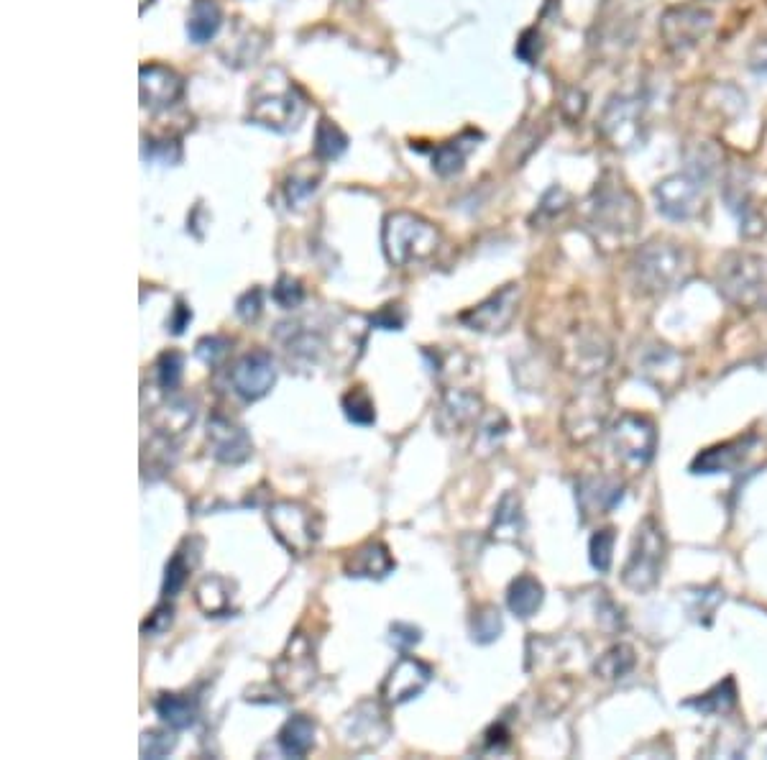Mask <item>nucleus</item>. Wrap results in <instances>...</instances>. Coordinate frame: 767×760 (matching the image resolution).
<instances>
[{
    "mask_svg": "<svg viewBox=\"0 0 767 760\" xmlns=\"http://www.w3.org/2000/svg\"><path fill=\"white\" fill-rule=\"evenodd\" d=\"M693 254L670 238H652L637 249L632 277L642 295H668L693 277Z\"/></svg>",
    "mask_w": 767,
    "mask_h": 760,
    "instance_id": "obj_1",
    "label": "nucleus"
},
{
    "mask_svg": "<svg viewBox=\"0 0 767 760\" xmlns=\"http://www.w3.org/2000/svg\"><path fill=\"white\" fill-rule=\"evenodd\" d=\"M716 290L742 313L767 310V259L752 251H729L716 267Z\"/></svg>",
    "mask_w": 767,
    "mask_h": 760,
    "instance_id": "obj_2",
    "label": "nucleus"
},
{
    "mask_svg": "<svg viewBox=\"0 0 767 760\" xmlns=\"http://www.w3.org/2000/svg\"><path fill=\"white\" fill-rule=\"evenodd\" d=\"M612 418V392L601 379H583L581 387L563 407V433L573 446H589L606 430Z\"/></svg>",
    "mask_w": 767,
    "mask_h": 760,
    "instance_id": "obj_3",
    "label": "nucleus"
},
{
    "mask_svg": "<svg viewBox=\"0 0 767 760\" xmlns=\"http://www.w3.org/2000/svg\"><path fill=\"white\" fill-rule=\"evenodd\" d=\"M381 244L394 267H410L438 251L440 231L415 213H392L384 221Z\"/></svg>",
    "mask_w": 767,
    "mask_h": 760,
    "instance_id": "obj_4",
    "label": "nucleus"
},
{
    "mask_svg": "<svg viewBox=\"0 0 767 760\" xmlns=\"http://www.w3.org/2000/svg\"><path fill=\"white\" fill-rule=\"evenodd\" d=\"M665 558H668V538L652 515L637 525L632 551L622 569V584L629 592L647 594L660 584Z\"/></svg>",
    "mask_w": 767,
    "mask_h": 760,
    "instance_id": "obj_5",
    "label": "nucleus"
},
{
    "mask_svg": "<svg viewBox=\"0 0 767 760\" xmlns=\"http://www.w3.org/2000/svg\"><path fill=\"white\" fill-rule=\"evenodd\" d=\"M591 223L614 236H629L642 223L637 195L619 177H604L591 195Z\"/></svg>",
    "mask_w": 767,
    "mask_h": 760,
    "instance_id": "obj_6",
    "label": "nucleus"
},
{
    "mask_svg": "<svg viewBox=\"0 0 767 760\" xmlns=\"http://www.w3.org/2000/svg\"><path fill=\"white\" fill-rule=\"evenodd\" d=\"M609 438H612L617 461L632 474L645 471L650 461L655 459V451H658V428L640 412H622L614 420Z\"/></svg>",
    "mask_w": 767,
    "mask_h": 760,
    "instance_id": "obj_7",
    "label": "nucleus"
},
{
    "mask_svg": "<svg viewBox=\"0 0 767 760\" xmlns=\"http://www.w3.org/2000/svg\"><path fill=\"white\" fill-rule=\"evenodd\" d=\"M274 538L295 556H307L320 540V520L315 510L297 499H279L266 512Z\"/></svg>",
    "mask_w": 767,
    "mask_h": 760,
    "instance_id": "obj_8",
    "label": "nucleus"
},
{
    "mask_svg": "<svg viewBox=\"0 0 767 760\" xmlns=\"http://www.w3.org/2000/svg\"><path fill=\"white\" fill-rule=\"evenodd\" d=\"M389 735H392V725H389L387 717V704L381 699L379 702L376 699L358 702L338 722V740H341L343 748L353 750V753L381 748L389 740Z\"/></svg>",
    "mask_w": 767,
    "mask_h": 760,
    "instance_id": "obj_9",
    "label": "nucleus"
},
{
    "mask_svg": "<svg viewBox=\"0 0 767 760\" xmlns=\"http://www.w3.org/2000/svg\"><path fill=\"white\" fill-rule=\"evenodd\" d=\"M645 103L635 95H614L604 105L599 121V134L604 136L606 144L614 149L629 151L645 141Z\"/></svg>",
    "mask_w": 767,
    "mask_h": 760,
    "instance_id": "obj_10",
    "label": "nucleus"
},
{
    "mask_svg": "<svg viewBox=\"0 0 767 760\" xmlns=\"http://www.w3.org/2000/svg\"><path fill=\"white\" fill-rule=\"evenodd\" d=\"M612 361V343L599 328H573L560 343V364L581 379L599 377Z\"/></svg>",
    "mask_w": 767,
    "mask_h": 760,
    "instance_id": "obj_11",
    "label": "nucleus"
},
{
    "mask_svg": "<svg viewBox=\"0 0 767 760\" xmlns=\"http://www.w3.org/2000/svg\"><path fill=\"white\" fill-rule=\"evenodd\" d=\"M714 26V16L701 6H673L660 18V34H663L665 49L675 57H686L688 52L709 36Z\"/></svg>",
    "mask_w": 767,
    "mask_h": 760,
    "instance_id": "obj_12",
    "label": "nucleus"
},
{
    "mask_svg": "<svg viewBox=\"0 0 767 760\" xmlns=\"http://www.w3.org/2000/svg\"><path fill=\"white\" fill-rule=\"evenodd\" d=\"M318 681V661L307 635L297 633L274 663V684L287 697H300Z\"/></svg>",
    "mask_w": 767,
    "mask_h": 760,
    "instance_id": "obj_13",
    "label": "nucleus"
},
{
    "mask_svg": "<svg viewBox=\"0 0 767 760\" xmlns=\"http://www.w3.org/2000/svg\"><path fill=\"white\" fill-rule=\"evenodd\" d=\"M652 198L670 221H691L704 208V177L696 172H678L652 187Z\"/></svg>",
    "mask_w": 767,
    "mask_h": 760,
    "instance_id": "obj_14",
    "label": "nucleus"
},
{
    "mask_svg": "<svg viewBox=\"0 0 767 760\" xmlns=\"http://www.w3.org/2000/svg\"><path fill=\"white\" fill-rule=\"evenodd\" d=\"M635 356L637 377L665 395L673 392L686 377V361L668 343H647L637 349Z\"/></svg>",
    "mask_w": 767,
    "mask_h": 760,
    "instance_id": "obj_15",
    "label": "nucleus"
},
{
    "mask_svg": "<svg viewBox=\"0 0 767 760\" xmlns=\"http://www.w3.org/2000/svg\"><path fill=\"white\" fill-rule=\"evenodd\" d=\"M433 681V668L415 656H402L379 686V699L387 707H399L417 699Z\"/></svg>",
    "mask_w": 767,
    "mask_h": 760,
    "instance_id": "obj_16",
    "label": "nucleus"
},
{
    "mask_svg": "<svg viewBox=\"0 0 767 760\" xmlns=\"http://www.w3.org/2000/svg\"><path fill=\"white\" fill-rule=\"evenodd\" d=\"M231 384L241 400L256 402L264 400L272 387L277 384V369L269 351H248L246 356L236 361L231 369Z\"/></svg>",
    "mask_w": 767,
    "mask_h": 760,
    "instance_id": "obj_17",
    "label": "nucleus"
},
{
    "mask_svg": "<svg viewBox=\"0 0 767 760\" xmlns=\"http://www.w3.org/2000/svg\"><path fill=\"white\" fill-rule=\"evenodd\" d=\"M517 302H520V285H507L481 305L466 310L461 315V323L479 333H502L517 315Z\"/></svg>",
    "mask_w": 767,
    "mask_h": 760,
    "instance_id": "obj_18",
    "label": "nucleus"
},
{
    "mask_svg": "<svg viewBox=\"0 0 767 760\" xmlns=\"http://www.w3.org/2000/svg\"><path fill=\"white\" fill-rule=\"evenodd\" d=\"M208 446L213 459L228 466H241L254 456V441L246 428L225 415H213L208 420Z\"/></svg>",
    "mask_w": 767,
    "mask_h": 760,
    "instance_id": "obj_19",
    "label": "nucleus"
},
{
    "mask_svg": "<svg viewBox=\"0 0 767 760\" xmlns=\"http://www.w3.org/2000/svg\"><path fill=\"white\" fill-rule=\"evenodd\" d=\"M622 497L624 484L619 482L617 476L589 474L581 476L576 484V499L583 512V523H589L591 517L609 515L622 502Z\"/></svg>",
    "mask_w": 767,
    "mask_h": 760,
    "instance_id": "obj_20",
    "label": "nucleus"
},
{
    "mask_svg": "<svg viewBox=\"0 0 767 760\" xmlns=\"http://www.w3.org/2000/svg\"><path fill=\"white\" fill-rule=\"evenodd\" d=\"M481 410H484L481 395H476L471 389H445L443 397H440L438 412H435V423L443 433H461L479 420Z\"/></svg>",
    "mask_w": 767,
    "mask_h": 760,
    "instance_id": "obj_21",
    "label": "nucleus"
},
{
    "mask_svg": "<svg viewBox=\"0 0 767 760\" xmlns=\"http://www.w3.org/2000/svg\"><path fill=\"white\" fill-rule=\"evenodd\" d=\"M182 95V80L177 72L162 64L141 67V105L149 111H164Z\"/></svg>",
    "mask_w": 767,
    "mask_h": 760,
    "instance_id": "obj_22",
    "label": "nucleus"
},
{
    "mask_svg": "<svg viewBox=\"0 0 767 760\" xmlns=\"http://www.w3.org/2000/svg\"><path fill=\"white\" fill-rule=\"evenodd\" d=\"M397 569L392 551L381 540H366L348 553L343 571L351 579H384Z\"/></svg>",
    "mask_w": 767,
    "mask_h": 760,
    "instance_id": "obj_23",
    "label": "nucleus"
},
{
    "mask_svg": "<svg viewBox=\"0 0 767 760\" xmlns=\"http://www.w3.org/2000/svg\"><path fill=\"white\" fill-rule=\"evenodd\" d=\"M305 116V105L295 98L292 90H284V93L266 95L259 98L251 108V118L261 126L277 128V131H287V128H295L297 123Z\"/></svg>",
    "mask_w": 767,
    "mask_h": 760,
    "instance_id": "obj_24",
    "label": "nucleus"
},
{
    "mask_svg": "<svg viewBox=\"0 0 767 760\" xmlns=\"http://www.w3.org/2000/svg\"><path fill=\"white\" fill-rule=\"evenodd\" d=\"M755 436L747 438H734V441L719 443V446H711L706 451H701L693 459L691 471L693 474H724V471H734L744 461V456L750 453Z\"/></svg>",
    "mask_w": 767,
    "mask_h": 760,
    "instance_id": "obj_25",
    "label": "nucleus"
},
{
    "mask_svg": "<svg viewBox=\"0 0 767 760\" xmlns=\"http://www.w3.org/2000/svg\"><path fill=\"white\" fill-rule=\"evenodd\" d=\"M525 512H522V499L517 492H507L494 510L491 520V538L496 543H520L525 535Z\"/></svg>",
    "mask_w": 767,
    "mask_h": 760,
    "instance_id": "obj_26",
    "label": "nucleus"
},
{
    "mask_svg": "<svg viewBox=\"0 0 767 760\" xmlns=\"http://www.w3.org/2000/svg\"><path fill=\"white\" fill-rule=\"evenodd\" d=\"M233 592L236 586L220 574H210L197 584L195 604L208 617H225L233 612Z\"/></svg>",
    "mask_w": 767,
    "mask_h": 760,
    "instance_id": "obj_27",
    "label": "nucleus"
},
{
    "mask_svg": "<svg viewBox=\"0 0 767 760\" xmlns=\"http://www.w3.org/2000/svg\"><path fill=\"white\" fill-rule=\"evenodd\" d=\"M315 735H318V725L307 714H295L282 725L277 735L279 750L289 758H305L312 748H315Z\"/></svg>",
    "mask_w": 767,
    "mask_h": 760,
    "instance_id": "obj_28",
    "label": "nucleus"
},
{
    "mask_svg": "<svg viewBox=\"0 0 767 760\" xmlns=\"http://www.w3.org/2000/svg\"><path fill=\"white\" fill-rule=\"evenodd\" d=\"M545 589L543 584L530 574H522L509 584L507 589V604L512 615H517L520 620H530L540 607H543Z\"/></svg>",
    "mask_w": 767,
    "mask_h": 760,
    "instance_id": "obj_29",
    "label": "nucleus"
},
{
    "mask_svg": "<svg viewBox=\"0 0 767 760\" xmlns=\"http://www.w3.org/2000/svg\"><path fill=\"white\" fill-rule=\"evenodd\" d=\"M156 714L162 717L164 725H169L172 730H187V727L195 725L197 720V699H192L190 694H159L154 702Z\"/></svg>",
    "mask_w": 767,
    "mask_h": 760,
    "instance_id": "obj_30",
    "label": "nucleus"
},
{
    "mask_svg": "<svg viewBox=\"0 0 767 760\" xmlns=\"http://www.w3.org/2000/svg\"><path fill=\"white\" fill-rule=\"evenodd\" d=\"M637 666V653L632 645L627 643H617L612 648L606 650L604 656H599V661L594 663V671L599 679L604 681H619L624 676L635 671Z\"/></svg>",
    "mask_w": 767,
    "mask_h": 760,
    "instance_id": "obj_31",
    "label": "nucleus"
},
{
    "mask_svg": "<svg viewBox=\"0 0 767 760\" xmlns=\"http://www.w3.org/2000/svg\"><path fill=\"white\" fill-rule=\"evenodd\" d=\"M686 707L696 709L701 714H729L737 707V684H734L732 676H727V679L711 686L701 697L688 699Z\"/></svg>",
    "mask_w": 767,
    "mask_h": 760,
    "instance_id": "obj_32",
    "label": "nucleus"
},
{
    "mask_svg": "<svg viewBox=\"0 0 767 760\" xmlns=\"http://www.w3.org/2000/svg\"><path fill=\"white\" fill-rule=\"evenodd\" d=\"M220 29V8L215 0H197L192 6L190 21H187V34L195 44H205L213 39Z\"/></svg>",
    "mask_w": 767,
    "mask_h": 760,
    "instance_id": "obj_33",
    "label": "nucleus"
},
{
    "mask_svg": "<svg viewBox=\"0 0 767 760\" xmlns=\"http://www.w3.org/2000/svg\"><path fill=\"white\" fill-rule=\"evenodd\" d=\"M195 420V407L187 400H172L164 407H159V415L154 418V425L159 428L164 438L177 436L182 430H187V425H192Z\"/></svg>",
    "mask_w": 767,
    "mask_h": 760,
    "instance_id": "obj_34",
    "label": "nucleus"
},
{
    "mask_svg": "<svg viewBox=\"0 0 767 760\" xmlns=\"http://www.w3.org/2000/svg\"><path fill=\"white\" fill-rule=\"evenodd\" d=\"M502 630H504L502 612L496 610L494 604H481L479 610L473 612L471 635H473V640H476V643H481V645L494 643V640L502 638Z\"/></svg>",
    "mask_w": 767,
    "mask_h": 760,
    "instance_id": "obj_35",
    "label": "nucleus"
},
{
    "mask_svg": "<svg viewBox=\"0 0 767 760\" xmlns=\"http://www.w3.org/2000/svg\"><path fill=\"white\" fill-rule=\"evenodd\" d=\"M341 407L353 425L369 428V425L376 423V405L364 387H356L351 389V392H346L341 400Z\"/></svg>",
    "mask_w": 767,
    "mask_h": 760,
    "instance_id": "obj_36",
    "label": "nucleus"
},
{
    "mask_svg": "<svg viewBox=\"0 0 767 760\" xmlns=\"http://www.w3.org/2000/svg\"><path fill=\"white\" fill-rule=\"evenodd\" d=\"M346 146V134L335 123H330L328 118H323L318 123V134H315V154H318V159L333 162V159H338L346 151Z\"/></svg>",
    "mask_w": 767,
    "mask_h": 760,
    "instance_id": "obj_37",
    "label": "nucleus"
},
{
    "mask_svg": "<svg viewBox=\"0 0 767 760\" xmlns=\"http://www.w3.org/2000/svg\"><path fill=\"white\" fill-rule=\"evenodd\" d=\"M614 543H617V533H614V528H601L591 535L589 558H591V566H594L599 574H606V571L612 569Z\"/></svg>",
    "mask_w": 767,
    "mask_h": 760,
    "instance_id": "obj_38",
    "label": "nucleus"
},
{
    "mask_svg": "<svg viewBox=\"0 0 767 760\" xmlns=\"http://www.w3.org/2000/svg\"><path fill=\"white\" fill-rule=\"evenodd\" d=\"M463 141H448V144L440 146L438 151H435V157H433V169L438 172L440 177H450V175H458L463 169V162H466V154L468 149H463Z\"/></svg>",
    "mask_w": 767,
    "mask_h": 760,
    "instance_id": "obj_39",
    "label": "nucleus"
},
{
    "mask_svg": "<svg viewBox=\"0 0 767 760\" xmlns=\"http://www.w3.org/2000/svg\"><path fill=\"white\" fill-rule=\"evenodd\" d=\"M182 369H185V359L179 351H164L159 359H156V382L164 392H172L182 382Z\"/></svg>",
    "mask_w": 767,
    "mask_h": 760,
    "instance_id": "obj_40",
    "label": "nucleus"
},
{
    "mask_svg": "<svg viewBox=\"0 0 767 760\" xmlns=\"http://www.w3.org/2000/svg\"><path fill=\"white\" fill-rule=\"evenodd\" d=\"M187 579H190V563H187L185 553L179 551L169 558L167 571H164V586H162L164 597L167 599L177 597V594L185 589Z\"/></svg>",
    "mask_w": 767,
    "mask_h": 760,
    "instance_id": "obj_41",
    "label": "nucleus"
},
{
    "mask_svg": "<svg viewBox=\"0 0 767 760\" xmlns=\"http://www.w3.org/2000/svg\"><path fill=\"white\" fill-rule=\"evenodd\" d=\"M177 748V737L169 730H146L141 735V758H167Z\"/></svg>",
    "mask_w": 767,
    "mask_h": 760,
    "instance_id": "obj_42",
    "label": "nucleus"
},
{
    "mask_svg": "<svg viewBox=\"0 0 767 760\" xmlns=\"http://www.w3.org/2000/svg\"><path fill=\"white\" fill-rule=\"evenodd\" d=\"M272 297H274V302H277L279 308L292 310V308H297L302 300H305V287H302L300 279L282 277L277 285H274Z\"/></svg>",
    "mask_w": 767,
    "mask_h": 760,
    "instance_id": "obj_43",
    "label": "nucleus"
},
{
    "mask_svg": "<svg viewBox=\"0 0 767 760\" xmlns=\"http://www.w3.org/2000/svg\"><path fill=\"white\" fill-rule=\"evenodd\" d=\"M228 346H231V343H228V338L205 336V338H200V341H197L195 354H197V359H202L205 364L213 366V364H218V361L223 359L225 354H228Z\"/></svg>",
    "mask_w": 767,
    "mask_h": 760,
    "instance_id": "obj_44",
    "label": "nucleus"
},
{
    "mask_svg": "<svg viewBox=\"0 0 767 760\" xmlns=\"http://www.w3.org/2000/svg\"><path fill=\"white\" fill-rule=\"evenodd\" d=\"M172 622H174V607L169 602H162L154 612H151L149 617H146L144 625H141V633L144 635H162V633H167L169 627H172Z\"/></svg>",
    "mask_w": 767,
    "mask_h": 760,
    "instance_id": "obj_45",
    "label": "nucleus"
},
{
    "mask_svg": "<svg viewBox=\"0 0 767 760\" xmlns=\"http://www.w3.org/2000/svg\"><path fill=\"white\" fill-rule=\"evenodd\" d=\"M389 633H392V645H397L402 653H407L410 648H415V645L422 640V630L420 627L410 625V622H394Z\"/></svg>",
    "mask_w": 767,
    "mask_h": 760,
    "instance_id": "obj_46",
    "label": "nucleus"
},
{
    "mask_svg": "<svg viewBox=\"0 0 767 760\" xmlns=\"http://www.w3.org/2000/svg\"><path fill=\"white\" fill-rule=\"evenodd\" d=\"M261 305H264V302H261V290H256V287L254 290H248L246 295L236 302L238 318L246 320V323H254L261 315Z\"/></svg>",
    "mask_w": 767,
    "mask_h": 760,
    "instance_id": "obj_47",
    "label": "nucleus"
},
{
    "mask_svg": "<svg viewBox=\"0 0 767 760\" xmlns=\"http://www.w3.org/2000/svg\"><path fill=\"white\" fill-rule=\"evenodd\" d=\"M192 323V310L187 308L185 302H177V308H174L172 313V320H169V331L174 333V336H182V333L190 328Z\"/></svg>",
    "mask_w": 767,
    "mask_h": 760,
    "instance_id": "obj_48",
    "label": "nucleus"
},
{
    "mask_svg": "<svg viewBox=\"0 0 767 760\" xmlns=\"http://www.w3.org/2000/svg\"><path fill=\"white\" fill-rule=\"evenodd\" d=\"M750 70L755 72L757 77H765L767 80V39L757 41L755 47L750 52Z\"/></svg>",
    "mask_w": 767,
    "mask_h": 760,
    "instance_id": "obj_49",
    "label": "nucleus"
},
{
    "mask_svg": "<svg viewBox=\"0 0 767 760\" xmlns=\"http://www.w3.org/2000/svg\"><path fill=\"white\" fill-rule=\"evenodd\" d=\"M392 308H394V305H387V308L381 310V313L376 315V318H371V323L379 325V328H384V331H402L404 320L397 318V315L392 313Z\"/></svg>",
    "mask_w": 767,
    "mask_h": 760,
    "instance_id": "obj_50",
    "label": "nucleus"
},
{
    "mask_svg": "<svg viewBox=\"0 0 767 760\" xmlns=\"http://www.w3.org/2000/svg\"><path fill=\"white\" fill-rule=\"evenodd\" d=\"M568 108H573V121H576V118H581L583 111H586V95H583L581 90H571V93H568V98L563 100V111L568 113Z\"/></svg>",
    "mask_w": 767,
    "mask_h": 760,
    "instance_id": "obj_51",
    "label": "nucleus"
}]
</instances>
